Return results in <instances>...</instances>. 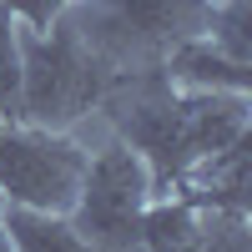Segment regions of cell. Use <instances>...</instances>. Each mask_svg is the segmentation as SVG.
<instances>
[{
	"label": "cell",
	"mask_w": 252,
	"mask_h": 252,
	"mask_svg": "<svg viewBox=\"0 0 252 252\" xmlns=\"http://www.w3.org/2000/svg\"><path fill=\"white\" fill-rule=\"evenodd\" d=\"M101 116L152 172V197H172L197 161L247 136V91H192L172 86L161 66L111 76Z\"/></svg>",
	"instance_id": "6da1fadb"
},
{
	"label": "cell",
	"mask_w": 252,
	"mask_h": 252,
	"mask_svg": "<svg viewBox=\"0 0 252 252\" xmlns=\"http://www.w3.org/2000/svg\"><path fill=\"white\" fill-rule=\"evenodd\" d=\"M71 26L111 76L152 71L182 40L212 31L217 0H71Z\"/></svg>",
	"instance_id": "7a4b0ae2"
},
{
	"label": "cell",
	"mask_w": 252,
	"mask_h": 252,
	"mask_svg": "<svg viewBox=\"0 0 252 252\" xmlns=\"http://www.w3.org/2000/svg\"><path fill=\"white\" fill-rule=\"evenodd\" d=\"M15 35H20V121L71 131L81 116L101 106L111 71L91 56V46L81 40L66 10L46 31L15 26Z\"/></svg>",
	"instance_id": "3957f363"
},
{
	"label": "cell",
	"mask_w": 252,
	"mask_h": 252,
	"mask_svg": "<svg viewBox=\"0 0 252 252\" xmlns=\"http://www.w3.org/2000/svg\"><path fill=\"white\" fill-rule=\"evenodd\" d=\"M146 207H152V172L116 136L111 146H101L86 161L76 207L66 217L96 252H146V242H141Z\"/></svg>",
	"instance_id": "277c9868"
},
{
	"label": "cell",
	"mask_w": 252,
	"mask_h": 252,
	"mask_svg": "<svg viewBox=\"0 0 252 252\" xmlns=\"http://www.w3.org/2000/svg\"><path fill=\"white\" fill-rule=\"evenodd\" d=\"M91 152L71 131H51L35 121H0V192L5 207L61 212L76 207Z\"/></svg>",
	"instance_id": "5b68a950"
},
{
	"label": "cell",
	"mask_w": 252,
	"mask_h": 252,
	"mask_svg": "<svg viewBox=\"0 0 252 252\" xmlns=\"http://www.w3.org/2000/svg\"><path fill=\"white\" fill-rule=\"evenodd\" d=\"M161 71H166L172 86H192V91H247L252 86V61H232L207 35L182 40V46L161 61Z\"/></svg>",
	"instance_id": "8992f818"
},
{
	"label": "cell",
	"mask_w": 252,
	"mask_h": 252,
	"mask_svg": "<svg viewBox=\"0 0 252 252\" xmlns=\"http://www.w3.org/2000/svg\"><path fill=\"white\" fill-rule=\"evenodd\" d=\"M5 237L15 252H96L86 237L71 227V217L61 212H31V207H5Z\"/></svg>",
	"instance_id": "52a82bcc"
},
{
	"label": "cell",
	"mask_w": 252,
	"mask_h": 252,
	"mask_svg": "<svg viewBox=\"0 0 252 252\" xmlns=\"http://www.w3.org/2000/svg\"><path fill=\"white\" fill-rule=\"evenodd\" d=\"M207 40L232 61H252V0H217Z\"/></svg>",
	"instance_id": "ba28073f"
},
{
	"label": "cell",
	"mask_w": 252,
	"mask_h": 252,
	"mask_svg": "<svg viewBox=\"0 0 252 252\" xmlns=\"http://www.w3.org/2000/svg\"><path fill=\"white\" fill-rule=\"evenodd\" d=\"M0 121H20V35L0 10Z\"/></svg>",
	"instance_id": "9c48e42d"
},
{
	"label": "cell",
	"mask_w": 252,
	"mask_h": 252,
	"mask_svg": "<svg viewBox=\"0 0 252 252\" xmlns=\"http://www.w3.org/2000/svg\"><path fill=\"white\" fill-rule=\"evenodd\" d=\"M66 5L71 0H0V10H5L15 26H26V31H46Z\"/></svg>",
	"instance_id": "30bf717a"
},
{
	"label": "cell",
	"mask_w": 252,
	"mask_h": 252,
	"mask_svg": "<svg viewBox=\"0 0 252 252\" xmlns=\"http://www.w3.org/2000/svg\"><path fill=\"white\" fill-rule=\"evenodd\" d=\"M0 252H15V247H10V237H5V227H0Z\"/></svg>",
	"instance_id": "8fae6325"
},
{
	"label": "cell",
	"mask_w": 252,
	"mask_h": 252,
	"mask_svg": "<svg viewBox=\"0 0 252 252\" xmlns=\"http://www.w3.org/2000/svg\"><path fill=\"white\" fill-rule=\"evenodd\" d=\"M0 217H5V192H0Z\"/></svg>",
	"instance_id": "7c38bea8"
}]
</instances>
